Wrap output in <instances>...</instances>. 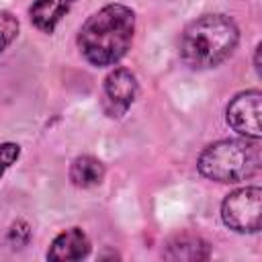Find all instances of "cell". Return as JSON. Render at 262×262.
I'll list each match as a JSON object with an SVG mask.
<instances>
[{
	"mask_svg": "<svg viewBox=\"0 0 262 262\" xmlns=\"http://www.w3.org/2000/svg\"><path fill=\"white\" fill-rule=\"evenodd\" d=\"M260 115H262V92L260 90H244L235 94L225 108L227 125L242 137H250V139L262 137Z\"/></svg>",
	"mask_w": 262,
	"mask_h": 262,
	"instance_id": "5b68a950",
	"label": "cell"
},
{
	"mask_svg": "<svg viewBox=\"0 0 262 262\" xmlns=\"http://www.w3.org/2000/svg\"><path fill=\"white\" fill-rule=\"evenodd\" d=\"M135 35V12L125 4H106L86 18L78 31V49L82 57L96 68L121 61Z\"/></svg>",
	"mask_w": 262,
	"mask_h": 262,
	"instance_id": "6da1fadb",
	"label": "cell"
},
{
	"mask_svg": "<svg viewBox=\"0 0 262 262\" xmlns=\"http://www.w3.org/2000/svg\"><path fill=\"white\" fill-rule=\"evenodd\" d=\"M260 49H262V45L258 43V45H256V55H254V68H256L258 74H260Z\"/></svg>",
	"mask_w": 262,
	"mask_h": 262,
	"instance_id": "5bb4252c",
	"label": "cell"
},
{
	"mask_svg": "<svg viewBox=\"0 0 262 262\" xmlns=\"http://www.w3.org/2000/svg\"><path fill=\"white\" fill-rule=\"evenodd\" d=\"M211 256V246L209 242H205L201 235L194 233H176L172 237L166 239L164 248H162V258L166 260H174V262H199V260H207Z\"/></svg>",
	"mask_w": 262,
	"mask_h": 262,
	"instance_id": "52a82bcc",
	"label": "cell"
},
{
	"mask_svg": "<svg viewBox=\"0 0 262 262\" xmlns=\"http://www.w3.org/2000/svg\"><path fill=\"white\" fill-rule=\"evenodd\" d=\"M90 254V239L80 227H70L55 235L47 250V260H82Z\"/></svg>",
	"mask_w": 262,
	"mask_h": 262,
	"instance_id": "ba28073f",
	"label": "cell"
},
{
	"mask_svg": "<svg viewBox=\"0 0 262 262\" xmlns=\"http://www.w3.org/2000/svg\"><path fill=\"white\" fill-rule=\"evenodd\" d=\"M239 41L235 20L221 12L203 14L190 20L178 41L180 59L192 70H209L225 61Z\"/></svg>",
	"mask_w": 262,
	"mask_h": 262,
	"instance_id": "7a4b0ae2",
	"label": "cell"
},
{
	"mask_svg": "<svg viewBox=\"0 0 262 262\" xmlns=\"http://www.w3.org/2000/svg\"><path fill=\"white\" fill-rule=\"evenodd\" d=\"M18 156H20V147L16 143H10V141L0 143V178L18 160Z\"/></svg>",
	"mask_w": 262,
	"mask_h": 262,
	"instance_id": "7c38bea8",
	"label": "cell"
},
{
	"mask_svg": "<svg viewBox=\"0 0 262 262\" xmlns=\"http://www.w3.org/2000/svg\"><path fill=\"white\" fill-rule=\"evenodd\" d=\"M262 166L260 139H221L207 145L196 162L199 172L215 182H242Z\"/></svg>",
	"mask_w": 262,
	"mask_h": 262,
	"instance_id": "3957f363",
	"label": "cell"
},
{
	"mask_svg": "<svg viewBox=\"0 0 262 262\" xmlns=\"http://www.w3.org/2000/svg\"><path fill=\"white\" fill-rule=\"evenodd\" d=\"M76 0H33L29 8L31 23L43 31V33H53L57 23L70 12Z\"/></svg>",
	"mask_w": 262,
	"mask_h": 262,
	"instance_id": "9c48e42d",
	"label": "cell"
},
{
	"mask_svg": "<svg viewBox=\"0 0 262 262\" xmlns=\"http://www.w3.org/2000/svg\"><path fill=\"white\" fill-rule=\"evenodd\" d=\"M104 164L94 156H78L70 166V180L78 188H90L102 182Z\"/></svg>",
	"mask_w": 262,
	"mask_h": 262,
	"instance_id": "30bf717a",
	"label": "cell"
},
{
	"mask_svg": "<svg viewBox=\"0 0 262 262\" xmlns=\"http://www.w3.org/2000/svg\"><path fill=\"white\" fill-rule=\"evenodd\" d=\"M8 242L16 248V246H25V244H29V239H31V227H29V223H25V221H16V223H12V227L8 229Z\"/></svg>",
	"mask_w": 262,
	"mask_h": 262,
	"instance_id": "4fadbf2b",
	"label": "cell"
},
{
	"mask_svg": "<svg viewBox=\"0 0 262 262\" xmlns=\"http://www.w3.org/2000/svg\"><path fill=\"white\" fill-rule=\"evenodd\" d=\"M223 223L237 233H256L262 225V188L244 186L229 192L221 203Z\"/></svg>",
	"mask_w": 262,
	"mask_h": 262,
	"instance_id": "277c9868",
	"label": "cell"
},
{
	"mask_svg": "<svg viewBox=\"0 0 262 262\" xmlns=\"http://www.w3.org/2000/svg\"><path fill=\"white\" fill-rule=\"evenodd\" d=\"M137 96V78L127 68H117L104 78L102 108L108 117L119 119L127 113Z\"/></svg>",
	"mask_w": 262,
	"mask_h": 262,
	"instance_id": "8992f818",
	"label": "cell"
},
{
	"mask_svg": "<svg viewBox=\"0 0 262 262\" xmlns=\"http://www.w3.org/2000/svg\"><path fill=\"white\" fill-rule=\"evenodd\" d=\"M16 35H18V18L8 10H0V53L14 41Z\"/></svg>",
	"mask_w": 262,
	"mask_h": 262,
	"instance_id": "8fae6325",
	"label": "cell"
}]
</instances>
